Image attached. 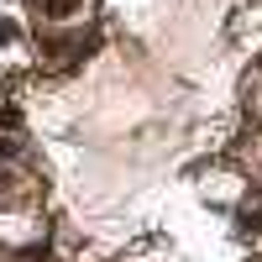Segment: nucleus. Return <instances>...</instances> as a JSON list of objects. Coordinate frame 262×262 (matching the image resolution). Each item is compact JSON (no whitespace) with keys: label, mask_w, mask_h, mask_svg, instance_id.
Masks as SVG:
<instances>
[{"label":"nucleus","mask_w":262,"mask_h":262,"mask_svg":"<svg viewBox=\"0 0 262 262\" xmlns=\"http://www.w3.org/2000/svg\"><path fill=\"white\" fill-rule=\"evenodd\" d=\"M42 6H48V16L63 21V16H74V11H79V0H42Z\"/></svg>","instance_id":"f257e3e1"},{"label":"nucleus","mask_w":262,"mask_h":262,"mask_svg":"<svg viewBox=\"0 0 262 262\" xmlns=\"http://www.w3.org/2000/svg\"><path fill=\"white\" fill-rule=\"evenodd\" d=\"M21 116H16V105H6V111H0V126H16Z\"/></svg>","instance_id":"f03ea898"},{"label":"nucleus","mask_w":262,"mask_h":262,"mask_svg":"<svg viewBox=\"0 0 262 262\" xmlns=\"http://www.w3.org/2000/svg\"><path fill=\"white\" fill-rule=\"evenodd\" d=\"M11 152H16V142H11V137H0V158H11Z\"/></svg>","instance_id":"7ed1b4c3"},{"label":"nucleus","mask_w":262,"mask_h":262,"mask_svg":"<svg viewBox=\"0 0 262 262\" xmlns=\"http://www.w3.org/2000/svg\"><path fill=\"white\" fill-rule=\"evenodd\" d=\"M252 262H262V257H252Z\"/></svg>","instance_id":"20e7f679"}]
</instances>
